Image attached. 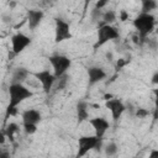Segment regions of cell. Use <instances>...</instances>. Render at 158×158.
<instances>
[{
	"label": "cell",
	"mask_w": 158,
	"mask_h": 158,
	"mask_svg": "<svg viewBox=\"0 0 158 158\" xmlns=\"http://www.w3.org/2000/svg\"><path fill=\"white\" fill-rule=\"evenodd\" d=\"M9 93V105L11 107H17L21 102L33 96V91L28 89L23 83H11L7 89Z\"/></svg>",
	"instance_id": "1"
},
{
	"label": "cell",
	"mask_w": 158,
	"mask_h": 158,
	"mask_svg": "<svg viewBox=\"0 0 158 158\" xmlns=\"http://www.w3.org/2000/svg\"><path fill=\"white\" fill-rule=\"evenodd\" d=\"M132 25L137 31V35L142 40H144L149 33L153 32L156 26V17L151 12H141L135 17Z\"/></svg>",
	"instance_id": "2"
},
{
	"label": "cell",
	"mask_w": 158,
	"mask_h": 158,
	"mask_svg": "<svg viewBox=\"0 0 158 158\" xmlns=\"http://www.w3.org/2000/svg\"><path fill=\"white\" fill-rule=\"evenodd\" d=\"M120 37V32L118 30L112 26L111 23H101L98 28V33H96V41L94 43V49L96 51L98 48L102 47L105 43L117 40Z\"/></svg>",
	"instance_id": "3"
},
{
	"label": "cell",
	"mask_w": 158,
	"mask_h": 158,
	"mask_svg": "<svg viewBox=\"0 0 158 158\" xmlns=\"http://www.w3.org/2000/svg\"><path fill=\"white\" fill-rule=\"evenodd\" d=\"M102 138H99L95 133L94 135H84L78 138V152L77 157H84L91 149H99L101 147Z\"/></svg>",
	"instance_id": "4"
},
{
	"label": "cell",
	"mask_w": 158,
	"mask_h": 158,
	"mask_svg": "<svg viewBox=\"0 0 158 158\" xmlns=\"http://www.w3.org/2000/svg\"><path fill=\"white\" fill-rule=\"evenodd\" d=\"M48 62L51 63L53 73L57 78L67 74L68 69L72 65V59L65 54H52L48 57Z\"/></svg>",
	"instance_id": "5"
},
{
	"label": "cell",
	"mask_w": 158,
	"mask_h": 158,
	"mask_svg": "<svg viewBox=\"0 0 158 158\" xmlns=\"http://www.w3.org/2000/svg\"><path fill=\"white\" fill-rule=\"evenodd\" d=\"M73 37L70 31V25L63 19H56L54 21V42L60 43L63 41L70 40Z\"/></svg>",
	"instance_id": "6"
},
{
	"label": "cell",
	"mask_w": 158,
	"mask_h": 158,
	"mask_svg": "<svg viewBox=\"0 0 158 158\" xmlns=\"http://www.w3.org/2000/svg\"><path fill=\"white\" fill-rule=\"evenodd\" d=\"M33 77L41 83L42 90L47 95L52 91V89H53V86L56 85V81H57V77L54 75V73H52V72H49L47 69H43V70L33 73Z\"/></svg>",
	"instance_id": "7"
},
{
	"label": "cell",
	"mask_w": 158,
	"mask_h": 158,
	"mask_svg": "<svg viewBox=\"0 0 158 158\" xmlns=\"http://www.w3.org/2000/svg\"><path fill=\"white\" fill-rule=\"evenodd\" d=\"M32 40L31 37H28L27 35L22 33V32H17L15 35L11 36V52L14 56H17L20 53H22L30 44H31Z\"/></svg>",
	"instance_id": "8"
},
{
	"label": "cell",
	"mask_w": 158,
	"mask_h": 158,
	"mask_svg": "<svg viewBox=\"0 0 158 158\" xmlns=\"http://www.w3.org/2000/svg\"><path fill=\"white\" fill-rule=\"evenodd\" d=\"M105 107L109 109V111L111 112V117L114 121H117L126 110L125 104L117 98H111L109 100H105Z\"/></svg>",
	"instance_id": "9"
},
{
	"label": "cell",
	"mask_w": 158,
	"mask_h": 158,
	"mask_svg": "<svg viewBox=\"0 0 158 158\" xmlns=\"http://www.w3.org/2000/svg\"><path fill=\"white\" fill-rule=\"evenodd\" d=\"M89 123L91 125V127L94 128V132L95 135L99 137V138H104L106 131L110 128V123L106 118L101 117V116H96V117H93V118H89L88 120Z\"/></svg>",
	"instance_id": "10"
},
{
	"label": "cell",
	"mask_w": 158,
	"mask_h": 158,
	"mask_svg": "<svg viewBox=\"0 0 158 158\" xmlns=\"http://www.w3.org/2000/svg\"><path fill=\"white\" fill-rule=\"evenodd\" d=\"M43 17H44V14H43L42 10H40V9H30L27 11V17H26L28 28L30 30H36L41 25Z\"/></svg>",
	"instance_id": "11"
},
{
	"label": "cell",
	"mask_w": 158,
	"mask_h": 158,
	"mask_svg": "<svg viewBox=\"0 0 158 158\" xmlns=\"http://www.w3.org/2000/svg\"><path fill=\"white\" fill-rule=\"evenodd\" d=\"M86 74H88V80H89V85H94L96 83H100L105 78H106V72L101 68V67H96V65H93V67H89L88 70H86Z\"/></svg>",
	"instance_id": "12"
},
{
	"label": "cell",
	"mask_w": 158,
	"mask_h": 158,
	"mask_svg": "<svg viewBox=\"0 0 158 158\" xmlns=\"http://www.w3.org/2000/svg\"><path fill=\"white\" fill-rule=\"evenodd\" d=\"M22 125H38L42 120V115L36 109H27L21 114Z\"/></svg>",
	"instance_id": "13"
},
{
	"label": "cell",
	"mask_w": 158,
	"mask_h": 158,
	"mask_svg": "<svg viewBox=\"0 0 158 158\" xmlns=\"http://www.w3.org/2000/svg\"><path fill=\"white\" fill-rule=\"evenodd\" d=\"M89 104L84 100L78 101L77 104V120L79 123H81L85 120H89Z\"/></svg>",
	"instance_id": "14"
},
{
	"label": "cell",
	"mask_w": 158,
	"mask_h": 158,
	"mask_svg": "<svg viewBox=\"0 0 158 158\" xmlns=\"http://www.w3.org/2000/svg\"><path fill=\"white\" fill-rule=\"evenodd\" d=\"M28 75L30 72L26 68H17L12 74V83H23Z\"/></svg>",
	"instance_id": "15"
},
{
	"label": "cell",
	"mask_w": 158,
	"mask_h": 158,
	"mask_svg": "<svg viewBox=\"0 0 158 158\" xmlns=\"http://www.w3.org/2000/svg\"><path fill=\"white\" fill-rule=\"evenodd\" d=\"M157 1L156 0H142L141 5V12H152L153 10L157 9Z\"/></svg>",
	"instance_id": "16"
},
{
	"label": "cell",
	"mask_w": 158,
	"mask_h": 158,
	"mask_svg": "<svg viewBox=\"0 0 158 158\" xmlns=\"http://www.w3.org/2000/svg\"><path fill=\"white\" fill-rule=\"evenodd\" d=\"M116 19H117V14L114 10H109L102 15L104 23H112L114 21H116Z\"/></svg>",
	"instance_id": "17"
},
{
	"label": "cell",
	"mask_w": 158,
	"mask_h": 158,
	"mask_svg": "<svg viewBox=\"0 0 158 158\" xmlns=\"http://www.w3.org/2000/svg\"><path fill=\"white\" fill-rule=\"evenodd\" d=\"M104 151H105L106 156H115L117 153V151H118V147H117V144L115 142H110L109 144L105 146Z\"/></svg>",
	"instance_id": "18"
},
{
	"label": "cell",
	"mask_w": 158,
	"mask_h": 158,
	"mask_svg": "<svg viewBox=\"0 0 158 158\" xmlns=\"http://www.w3.org/2000/svg\"><path fill=\"white\" fill-rule=\"evenodd\" d=\"M17 130H19V126H17V123H15V122H11V123H9V125L6 126V130H5V135H6L9 138H12L14 133H15V132H17Z\"/></svg>",
	"instance_id": "19"
},
{
	"label": "cell",
	"mask_w": 158,
	"mask_h": 158,
	"mask_svg": "<svg viewBox=\"0 0 158 158\" xmlns=\"http://www.w3.org/2000/svg\"><path fill=\"white\" fill-rule=\"evenodd\" d=\"M67 83H68V75H67V74H64V75L57 78V81H56V84H57V85H56V89H57V90H62V89H64L65 85H67Z\"/></svg>",
	"instance_id": "20"
},
{
	"label": "cell",
	"mask_w": 158,
	"mask_h": 158,
	"mask_svg": "<svg viewBox=\"0 0 158 158\" xmlns=\"http://www.w3.org/2000/svg\"><path fill=\"white\" fill-rule=\"evenodd\" d=\"M148 115H149V111H148L147 109L138 107V109L136 110V116H137L138 118H144V117H147Z\"/></svg>",
	"instance_id": "21"
},
{
	"label": "cell",
	"mask_w": 158,
	"mask_h": 158,
	"mask_svg": "<svg viewBox=\"0 0 158 158\" xmlns=\"http://www.w3.org/2000/svg\"><path fill=\"white\" fill-rule=\"evenodd\" d=\"M26 135H32L37 131V125H22Z\"/></svg>",
	"instance_id": "22"
},
{
	"label": "cell",
	"mask_w": 158,
	"mask_h": 158,
	"mask_svg": "<svg viewBox=\"0 0 158 158\" xmlns=\"http://www.w3.org/2000/svg\"><path fill=\"white\" fill-rule=\"evenodd\" d=\"M109 2H110V0H98V1L95 2V9L101 10V9H104Z\"/></svg>",
	"instance_id": "23"
},
{
	"label": "cell",
	"mask_w": 158,
	"mask_h": 158,
	"mask_svg": "<svg viewBox=\"0 0 158 158\" xmlns=\"http://www.w3.org/2000/svg\"><path fill=\"white\" fill-rule=\"evenodd\" d=\"M118 20L122 21V22H125L126 20H128V12L126 10H121L120 14H118Z\"/></svg>",
	"instance_id": "24"
},
{
	"label": "cell",
	"mask_w": 158,
	"mask_h": 158,
	"mask_svg": "<svg viewBox=\"0 0 158 158\" xmlns=\"http://www.w3.org/2000/svg\"><path fill=\"white\" fill-rule=\"evenodd\" d=\"M151 83H152L153 85H158V70H156V72L153 73V75L151 77Z\"/></svg>",
	"instance_id": "25"
},
{
	"label": "cell",
	"mask_w": 158,
	"mask_h": 158,
	"mask_svg": "<svg viewBox=\"0 0 158 158\" xmlns=\"http://www.w3.org/2000/svg\"><path fill=\"white\" fill-rule=\"evenodd\" d=\"M126 63H127L126 60H123L122 58H120V59L117 60V63H116V68H117V69H121L122 67H125V65H126Z\"/></svg>",
	"instance_id": "26"
},
{
	"label": "cell",
	"mask_w": 158,
	"mask_h": 158,
	"mask_svg": "<svg viewBox=\"0 0 158 158\" xmlns=\"http://www.w3.org/2000/svg\"><path fill=\"white\" fill-rule=\"evenodd\" d=\"M148 158H158V149H156V148L151 149V152L148 154Z\"/></svg>",
	"instance_id": "27"
},
{
	"label": "cell",
	"mask_w": 158,
	"mask_h": 158,
	"mask_svg": "<svg viewBox=\"0 0 158 158\" xmlns=\"http://www.w3.org/2000/svg\"><path fill=\"white\" fill-rule=\"evenodd\" d=\"M153 95H154V105H156V109L158 110V88L153 89Z\"/></svg>",
	"instance_id": "28"
},
{
	"label": "cell",
	"mask_w": 158,
	"mask_h": 158,
	"mask_svg": "<svg viewBox=\"0 0 158 158\" xmlns=\"http://www.w3.org/2000/svg\"><path fill=\"white\" fill-rule=\"evenodd\" d=\"M111 98H114V96H112V95H110V94H106V95L104 96V99H105V100H109V99H111Z\"/></svg>",
	"instance_id": "29"
},
{
	"label": "cell",
	"mask_w": 158,
	"mask_h": 158,
	"mask_svg": "<svg viewBox=\"0 0 158 158\" xmlns=\"http://www.w3.org/2000/svg\"><path fill=\"white\" fill-rule=\"evenodd\" d=\"M89 2H90V0H85V9H86V6H88Z\"/></svg>",
	"instance_id": "30"
}]
</instances>
